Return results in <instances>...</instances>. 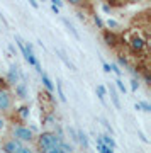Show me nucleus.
<instances>
[{
  "label": "nucleus",
  "mask_w": 151,
  "mask_h": 153,
  "mask_svg": "<svg viewBox=\"0 0 151 153\" xmlns=\"http://www.w3.org/2000/svg\"><path fill=\"white\" fill-rule=\"evenodd\" d=\"M10 134H12V138H16V140H19V141H22V143H33L34 141V131L33 129H29L27 126H24V124H14L10 128Z\"/></svg>",
  "instance_id": "obj_2"
},
{
  "label": "nucleus",
  "mask_w": 151,
  "mask_h": 153,
  "mask_svg": "<svg viewBox=\"0 0 151 153\" xmlns=\"http://www.w3.org/2000/svg\"><path fill=\"white\" fill-rule=\"evenodd\" d=\"M139 105L144 109V112H150V111H151V105L148 104V102H139Z\"/></svg>",
  "instance_id": "obj_16"
},
{
  "label": "nucleus",
  "mask_w": 151,
  "mask_h": 153,
  "mask_svg": "<svg viewBox=\"0 0 151 153\" xmlns=\"http://www.w3.org/2000/svg\"><path fill=\"white\" fill-rule=\"evenodd\" d=\"M107 26H109V27H117V22H115V21H110V19H109V21H107Z\"/></svg>",
  "instance_id": "obj_20"
},
{
  "label": "nucleus",
  "mask_w": 151,
  "mask_h": 153,
  "mask_svg": "<svg viewBox=\"0 0 151 153\" xmlns=\"http://www.w3.org/2000/svg\"><path fill=\"white\" fill-rule=\"evenodd\" d=\"M41 2H44V0H41Z\"/></svg>",
  "instance_id": "obj_26"
},
{
  "label": "nucleus",
  "mask_w": 151,
  "mask_h": 153,
  "mask_svg": "<svg viewBox=\"0 0 151 153\" xmlns=\"http://www.w3.org/2000/svg\"><path fill=\"white\" fill-rule=\"evenodd\" d=\"M0 146H2V150L7 153H29L31 152V148L27 146V143H22L19 141V140H16V138H7V140H4V141L0 143Z\"/></svg>",
  "instance_id": "obj_3"
},
{
  "label": "nucleus",
  "mask_w": 151,
  "mask_h": 153,
  "mask_svg": "<svg viewBox=\"0 0 151 153\" xmlns=\"http://www.w3.org/2000/svg\"><path fill=\"white\" fill-rule=\"evenodd\" d=\"M61 140H65V138L59 136L58 133L46 131L38 138V148L41 152H46V153H61V150H59Z\"/></svg>",
  "instance_id": "obj_1"
},
{
  "label": "nucleus",
  "mask_w": 151,
  "mask_h": 153,
  "mask_svg": "<svg viewBox=\"0 0 151 153\" xmlns=\"http://www.w3.org/2000/svg\"><path fill=\"white\" fill-rule=\"evenodd\" d=\"M129 44H131V49H132V51H136V53H141V51L144 49V46H146V41L141 38L139 34H134V36L131 38Z\"/></svg>",
  "instance_id": "obj_5"
},
{
  "label": "nucleus",
  "mask_w": 151,
  "mask_h": 153,
  "mask_svg": "<svg viewBox=\"0 0 151 153\" xmlns=\"http://www.w3.org/2000/svg\"><path fill=\"white\" fill-rule=\"evenodd\" d=\"M68 4H71V5H75V7H78V5H83V2L85 0H66Z\"/></svg>",
  "instance_id": "obj_15"
},
{
  "label": "nucleus",
  "mask_w": 151,
  "mask_h": 153,
  "mask_svg": "<svg viewBox=\"0 0 151 153\" xmlns=\"http://www.w3.org/2000/svg\"><path fill=\"white\" fill-rule=\"evenodd\" d=\"M58 92H59V99H61V100L65 102L66 97H65V94H63V88H61V85H59V83H58Z\"/></svg>",
  "instance_id": "obj_19"
},
{
  "label": "nucleus",
  "mask_w": 151,
  "mask_h": 153,
  "mask_svg": "<svg viewBox=\"0 0 151 153\" xmlns=\"http://www.w3.org/2000/svg\"><path fill=\"white\" fill-rule=\"evenodd\" d=\"M100 141H102L104 145H107V146H110L112 150L115 148V141H114V138L110 136V134H102V136H100Z\"/></svg>",
  "instance_id": "obj_8"
},
{
  "label": "nucleus",
  "mask_w": 151,
  "mask_h": 153,
  "mask_svg": "<svg viewBox=\"0 0 151 153\" xmlns=\"http://www.w3.org/2000/svg\"><path fill=\"white\" fill-rule=\"evenodd\" d=\"M53 12H56V14H59V9H58V5H54V4H53Z\"/></svg>",
  "instance_id": "obj_25"
},
{
  "label": "nucleus",
  "mask_w": 151,
  "mask_h": 153,
  "mask_svg": "<svg viewBox=\"0 0 151 153\" xmlns=\"http://www.w3.org/2000/svg\"><path fill=\"white\" fill-rule=\"evenodd\" d=\"M131 87H132V90H138V88H139V82H138L136 78H132V80H131Z\"/></svg>",
  "instance_id": "obj_17"
},
{
  "label": "nucleus",
  "mask_w": 151,
  "mask_h": 153,
  "mask_svg": "<svg viewBox=\"0 0 151 153\" xmlns=\"http://www.w3.org/2000/svg\"><path fill=\"white\" fill-rule=\"evenodd\" d=\"M95 90H97L98 99H100V100H105V88H104L102 85H97V88H95Z\"/></svg>",
  "instance_id": "obj_13"
},
{
  "label": "nucleus",
  "mask_w": 151,
  "mask_h": 153,
  "mask_svg": "<svg viewBox=\"0 0 151 153\" xmlns=\"http://www.w3.org/2000/svg\"><path fill=\"white\" fill-rule=\"evenodd\" d=\"M76 140L80 141V145L83 148H88V140H87V134L83 131H78V134H76Z\"/></svg>",
  "instance_id": "obj_9"
},
{
  "label": "nucleus",
  "mask_w": 151,
  "mask_h": 153,
  "mask_svg": "<svg viewBox=\"0 0 151 153\" xmlns=\"http://www.w3.org/2000/svg\"><path fill=\"white\" fill-rule=\"evenodd\" d=\"M97 150H98V152H102V153H112L114 152L110 146H107V145H104V143L100 141V138L97 140Z\"/></svg>",
  "instance_id": "obj_10"
},
{
  "label": "nucleus",
  "mask_w": 151,
  "mask_h": 153,
  "mask_svg": "<svg viewBox=\"0 0 151 153\" xmlns=\"http://www.w3.org/2000/svg\"><path fill=\"white\" fill-rule=\"evenodd\" d=\"M12 109V95L7 90L0 88V111L2 112H9Z\"/></svg>",
  "instance_id": "obj_4"
},
{
  "label": "nucleus",
  "mask_w": 151,
  "mask_h": 153,
  "mask_svg": "<svg viewBox=\"0 0 151 153\" xmlns=\"http://www.w3.org/2000/svg\"><path fill=\"white\" fill-rule=\"evenodd\" d=\"M4 128H5V121H4L2 117H0V133L4 131Z\"/></svg>",
  "instance_id": "obj_21"
},
{
  "label": "nucleus",
  "mask_w": 151,
  "mask_h": 153,
  "mask_svg": "<svg viewBox=\"0 0 151 153\" xmlns=\"http://www.w3.org/2000/svg\"><path fill=\"white\" fill-rule=\"evenodd\" d=\"M95 24H97L98 27H102V21H100V19H98L97 16H95Z\"/></svg>",
  "instance_id": "obj_23"
},
{
  "label": "nucleus",
  "mask_w": 151,
  "mask_h": 153,
  "mask_svg": "<svg viewBox=\"0 0 151 153\" xmlns=\"http://www.w3.org/2000/svg\"><path fill=\"white\" fill-rule=\"evenodd\" d=\"M117 87H119V90H121V92H126V87H124V83H122V80H121V78H117Z\"/></svg>",
  "instance_id": "obj_18"
},
{
  "label": "nucleus",
  "mask_w": 151,
  "mask_h": 153,
  "mask_svg": "<svg viewBox=\"0 0 151 153\" xmlns=\"http://www.w3.org/2000/svg\"><path fill=\"white\" fill-rule=\"evenodd\" d=\"M104 71L110 73V65H109V63H104Z\"/></svg>",
  "instance_id": "obj_22"
},
{
  "label": "nucleus",
  "mask_w": 151,
  "mask_h": 153,
  "mask_svg": "<svg viewBox=\"0 0 151 153\" xmlns=\"http://www.w3.org/2000/svg\"><path fill=\"white\" fill-rule=\"evenodd\" d=\"M7 80H9V83H12V85H16V83L19 82V71H17V68H16L14 65H12V66H10V70H9Z\"/></svg>",
  "instance_id": "obj_7"
},
{
  "label": "nucleus",
  "mask_w": 151,
  "mask_h": 153,
  "mask_svg": "<svg viewBox=\"0 0 151 153\" xmlns=\"http://www.w3.org/2000/svg\"><path fill=\"white\" fill-rule=\"evenodd\" d=\"M110 97H112V102H114V105H115L117 109H121V100H119V97H117V92L114 90V87H110Z\"/></svg>",
  "instance_id": "obj_12"
},
{
  "label": "nucleus",
  "mask_w": 151,
  "mask_h": 153,
  "mask_svg": "<svg viewBox=\"0 0 151 153\" xmlns=\"http://www.w3.org/2000/svg\"><path fill=\"white\" fill-rule=\"evenodd\" d=\"M63 22H65V26H66V27H68V29H70V33L73 34V36H75L76 39L80 38V36H78V33H76V31H75V27H73V26H71L70 22H68V21H63Z\"/></svg>",
  "instance_id": "obj_14"
},
{
  "label": "nucleus",
  "mask_w": 151,
  "mask_h": 153,
  "mask_svg": "<svg viewBox=\"0 0 151 153\" xmlns=\"http://www.w3.org/2000/svg\"><path fill=\"white\" fill-rule=\"evenodd\" d=\"M41 78H43V83H44V87L48 88L49 92H51V90H53V82H51V78H49V76L46 75V73H43V71H41Z\"/></svg>",
  "instance_id": "obj_11"
},
{
  "label": "nucleus",
  "mask_w": 151,
  "mask_h": 153,
  "mask_svg": "<svg viewBox=\"0 0 151 153\" xmlns=\"http://www.w3.org/2000/svg\"><path fill=\"white\" fill-rule=\"evenodd\" d=\"M29 2H31V5H33L34 9H38V2H36V0H29Z\"/></svg>",
  "instance_id": "obj_24"
},
{
  "label": "nucleus",
  "mask_w": 151,
  "mask_h": 153,
  "mask_svg": "<svg viewBox=\"0 0 151 153\" xmlns=\"http://www.w3.org/2000/svg\"><path fill=\"white\" fill-rule=\"evenodd\" d=\"M14 87H16V97H17V99H21V100L27 99V95H29V94H27V87L24 85V83H19V82H17Z\"/></svg>",
  "instance_id": "obj_6"
}]
</instances>
